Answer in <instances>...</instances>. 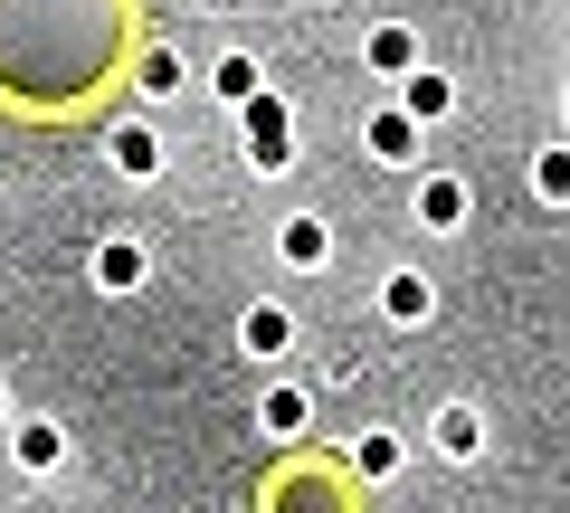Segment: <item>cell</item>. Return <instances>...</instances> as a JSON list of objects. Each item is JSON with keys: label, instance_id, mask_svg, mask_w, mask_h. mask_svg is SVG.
<instances>
[{"label": "cell", "instance_id": "6da1fadb", "mask_svg": "<svg viewBox=\"0 0 570 513\" xmlns=\"http://www.w3.org/2000/svg\"><path fill=\"white\" fill-rule=\"evenodd\" d=\"M419 209H428L438 228H456V219H466V190H456L448 171H428V181H419Z\"/></svg>", "mask_w": 570, "mask_h": 513}, {"label": "cell", "instance_id": "7a4b0ae2", "mask_svg": "<svg viewBox=\"0 0 570 513\" xmlns=\"http://www.w3.org/2000/svg\"><path fill=\"white\" fill-rule=\"evenodd\" d=\"M285 343H295V324H285L276 305H257V314H247V352H285Z\"/></svg>", "mask_w": 570, "mask_h": 513}, {"label": "cell", "instance_id": "3957f363", "mask_svg": "<svg viewBox=\"0 0 570 513\" xmlns=\"http://www.w3.org/2000/svg\"><path fill=\"white\" fill-rule=\"evenodd\" d=\"M247 144H257L266 162H276V152H285V115H276V105H247Z\"/></svg>", "mask_w": 570, "mask_h": 513}, {"label": "cell", "instance_id": "277c9868", "mask_svg": "<svg viewBox=\"0 0 570 513\" xmlns=\"http://www.w3.org/2000/svg\"><path fill=\"white\" fill-rule=\"evenodd\" d=\"M96 276H105V286H134V276H142V247H96Z\"/></svg>", "mask_w": 570, "mask_h": 513}, {"label": "cell", "instance_id": "5b68a950", "mask_svg": "<svg viewBox=\"0 0 570 513\" xmlns=\"http://www.w3.org/2000/svg\"><path fill=\"white\" fill-rule=\"evenodd\" d=\"M285 267H324V228H314V219L285 228Z\"/></svg>", "mask_w": 570, "mask_h": 513}, {"label": "cell", "instance_id": "8992f818", "mask_svg": "<svg viewBox=\"0 0 570 513\" xmlns=\"http://www.w3.org/2000/svg\"><path fill=\"white\" fill-rule=\"evenodd\" d=\"M381 305L400 314V324H419V314H428V286H419V276H390V295H381Z\"/></svg>", "mask_w": 570, "mask_h": 513}, {"label": "cell", "instance_id": "52a82bcc", "mask_svg": "<svg viewBox=\"0 0 570 513\" xmlns=\"http://www.w3.org/2000/svg\"><path fill=\"white\" fill-rule=\"evenodd\" d=\"M532 190H542V200H570V152H542V162H532Z\"/></svg>", "mask_w": 570, "mask_h": 513}, {"label": "cell", "instance_id": "ba28073f", "mask_svg": "<svg viewBox=\"0 0 570 513\" xmlns=\"http://www.w3.org/2000/svg\"><path fill=\"white\" fill-rule=\"evenodd\" d=\"M20 466H58V428H48V418H39V428H20Z\"/></svg>", "mask_w": 570, "mask_h": 513}, {"label": "cell", "instance_id": "9c48e42d", "mask_svg": "<svg viewBox=\"0 0 570 513\" xmlns=\"http://www.w3.org/2000/svg\"><path fill=\"white\" fill-rule=\"evenodd\" d=\"M409 115H448V77H409Z\"/></svg>", "mask_w": 570, "mask_h": 513}, {"label": "cell", "instance_id": "30bf717a", "mask_svg": "<svg viewBox=\"0 0 570 513\" xmlns=\"http://www.w3.org/2000/svg\"><path fill=\"white\" fill-rule=\"evenodd\" d=\"M115 162L124 171H153V134H115Z\"/></svg>", "mask_w": 570, "mask_h": 513}, {"label": "cell", "instance_id": "8fae6325", "mask_svg": "<svg viewBox=\"0 0 570 513\" xmlns=\"http://www.w3.org/2000/svg\"><path fill=\"white\" fill-rule=\"evenodd\" d=\"M438 437H448L456 456H475V418H466V410H448V418H438Z\"/></svg>", "mask_w": 570, "mask_h": 513}]
</instances>
